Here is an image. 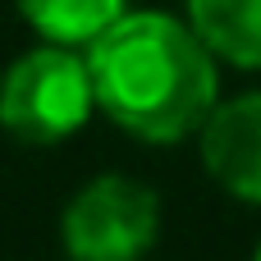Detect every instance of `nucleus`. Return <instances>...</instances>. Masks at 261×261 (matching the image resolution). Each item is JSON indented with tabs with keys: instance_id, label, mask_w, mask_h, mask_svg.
Here are the masks:
<instances>
[{
	"instance_id": "nucleus-6",
	"label": "nucleus",
	"mask_w": 261,
	"mask_h": 261,
	"mask_svg": "<svg viewBox=\"0 0 261 261\" xmlns=\"http://www.w3.org/2000/svg\"><path fill=\"white\" fill-rule=\"evenodd\" d=\"M14 5L41 41H60L78 50H87L128 9V0H14Z\"/></svg>"
},
{
	"instance_id": "nucleus-4",
	"label": "nucleus",
	"mask_w": 261,
	"mask_h": 261,
	"mask_svg": "<svg viewBox=\"0 0 261 261\" xmlns=\"http://www.w3.org/2000/svg\"><path fill=\"white\" fill-rule=\"evenodd\" d=\"M197 147L211 184H220L234 202L261 206V92L216 101L197 128Z\"/></svg>"
},
{
	"instance_id": "nucleus-2",
	"label": "nucleus",
	"mask_w": 261,
	"mask_h": 261,
	"mask_svg": "<svg viewBox=\"0 0 261 261\" xmlns=\"http://www.w3.org/2000/svg\"><path fill=\"white\" fill-rule=\"evenodd\" d=\"M96 110L87 50L37 41L0 73V128L18 142L50 147L73 138Z\"/></svg>"
},
{
	"instance_id": "nucleus-3",
	"label": "nucleus",
	"mask_w": 261,
	"mask_h": 261,
	"mask_svg": "<svg viewBox=\"0 0 261 261\" xmlns=\"http://www.w3.org/2000/svg\"><path fill=\"white\" fill-rule=\"evenodd\" d=\"M161 239V197L128 174L87 179L60 211V248L69 261H142Z\"/></svg>"
},
{
	"instance_id": "nucleus-5",
	"label": "nucleus",
	"mask_w": 261,
	"mask_h": 261,
	"mask_svg": "<svg viewBox=\"0 0 261 261\" xmlns=\"http://www.w3.org/2000/svg\"><path fill=\"white\" fill-rule=\"evenodd\" d=\"M188 23L220 64L261 73V0H188Z\"/></svg>"
},
{
	"instance_id": "nucleus-7",
	"label": "nucleus",
	"mask_w": 261,
	"mask_h": 261,
	"mask_svg": "<svg viewBox=\"0 0 261 261\" xmlns=\"http://www.w3.org/2000/svg\"><path fill=\"white\" fill-rule=\"evenodd\" d=\"M252 261H261V243H257V257H252Z\"/></svg>"
},
{
	"instance_id": "nucleus-1",
	"label": "nucleus",
	"mask_w": 261,
	"mask_h": 261,
	"mask_svg": "<svg viewBox=\"0 0 261 261\" xmlns=\"http://www.w3.org/2000/svg\"><path fill=\"white\" fill-rule=\"evenodd\" d=\"M87 69L96 110L151 147L193 138L220 101V60L165 9H124L87 46Z\"/></svg>"
}]
</instances>
